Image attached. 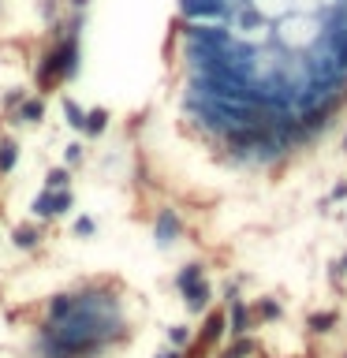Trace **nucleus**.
Instances as JSON below:
<instances>
[{"instance_id": "nucleus-8", "label": "nucleus", "mask_w": 347, "mask_h": 358, "mask_svg": "<svg viewBox=\"0 0 347 358\" xmlns=\"http://www.w3.org/2000/svg\"><path fill=\"white\" fill-rule=\"evenodd\" d=\"M332 321H336V313H329V310H325V313H313V317H310V324H313L318 332H325V324H332Z\"/></svg>"}, {"instance_id": "nucleus-5", "label": "nucleus", "mask_w": 347, "mask_h": 358, "mask_svg": "<svg viewBox=\"0 0 347 358\" xmlns=\"http://www.w3.org/2000/svg\"><path fill=\"white\" fill-rule=\"evenodd\" d=\"M15 157H19L15 142H11V138H4V142H0V172H8V168L15 164Z\"/></svg>"}, {"instance_id": "nucleus-3", "label": "nucleus", "mask_w": 347, "mask_h": 358, "mask_svg": "<svg viewBox=\"0 0 347 358\" xmlns=\"http://www.w3.org/2000/svg\"><path fill=\"white\" fill-rule=\"evenodd\" d=\"M41 116H45L41 97H22L19 105H15V120H19V123H38Z\"/></svg>"}, {"instance_id": "nucleus-6", "label": "nucleus", "mask_w": 347, "mask_h": 358, "mask_svg": "<svg viewBox=\"0 0 347 358\" xmlns=\"http://www.w3.org/2000/svg\"><path fill=\"white\" fill-rule=\"evenodd\" d=\"M105 112H86V116H83V127L90 131V134H97V131H105Z\"/></svg>"}, {"instance_id": "nucleus-2", "label": "nucleus", "mask_w": 347, "mask_h": 358, "mask_svg": "<svg viewBox=\"0 0 347 358\" xmlns=\"http://www.w3.org/2000/svg\"><path fill=\"white\" fill-rule=\"evenodd\" d=\"M67 206H71V194L60 187V190H52V187H45V194L34 201V213H41V217H56V213H64Z\"/></svg>"}, {"instance_id": "nucleus-7", "label": "nucleus", "mask_w": 347, "mask_h": 358, "mask_svg": "<svg viewBox=\"0 0 347 358\" xmlns=\"http://www.w3.org/2000/svg\"><path fill=\"white\" fill-rule=\"evenodd\" d=\"M64 116H67V123H71V127H83V116L86 112L75 105V101H64Z\"/></svg>"}, {"instance_id": "nucleus-4", "label": "nucleus", "mask_w": 347, "mask_h": 358, "mask_svg": "<svg viewBox=\"0 0 347 358\" xmlns=\"http://www.w3.org/2000/svg\"><path fill=\"white\" fill-rule=\"evenodd\" d=\"M153 231H157V239H161V243H172V235L179 231V220H176V213H168V209H164L161 217H157V228H153Z\"/></svg>"}, {"instance_id": "nucleus-1", "label": "nucleus", "mask_w": 347, "mask_h": 358, "mask_svg": "<svg viewBox=\"0 0 347 358\" xmlns=\"http://www.w3.org/2000/svg\"><path fill=\"white\" fill-rule=\"evenodd\" d=\"M75 60H78V45H75V34H71V38L56 41V49L38 64V86L49 90L56 83H64V78L75 71Z\"/></svg>"}]
</instances>
